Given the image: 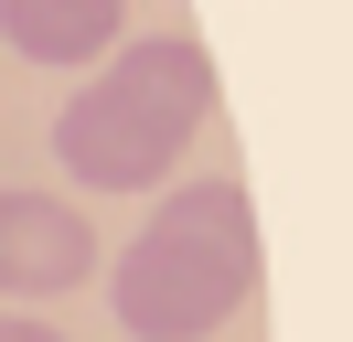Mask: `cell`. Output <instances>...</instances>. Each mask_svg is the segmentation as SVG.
I'll list each match as a JSON object with an SVG mask.
<instances>
[{
    "label": "cell",
    "instance_id": "6",
    "mask_svg": "<svg viewBox=\"0 0 353 342\" xmlns=\"http://www.w3.org/2000/svg\"><path fill=\"white\" fill-rule=\"evenodd\" d=\"M0 332H11V310H0Z\"/></svg>",
    "mask_w": 353,
    "mask_h": 342
},
{
    "label": "cell",
    "instance_id": "3",
    "mask_svg": "<svg viewBox=\"0 0 353 342\" xmlns=\"http://www.w3.org/2000/svg\"><path fill=\"white\" fill-rule=\"evenodd\" d=\"M75 278H97V235L75 203H54V192H0V289L11 299H65Z\"/></svg>",
    "mask_w": 353,
    "mask_h": 342
},
{
    "label": "cell",
    "instance_id": "1",
    "mask_svg": "<svg viewBox=\"0 0 353 342\" xmlns=\"http://www.w3.org/2000/svg\"><path fill=\"white\" fill-rule=\"evenodd\" d=\"M108 299H118L129 342L225 332V310L257 299V203H246V182H172L150 203V225L118 246Z\"/></svg>",
    "mask_w": 353,
    "mask_h": 342
},
{
    "label": "cell",
    "instance_id": "4",
    "mask_svg": "<svg viewBox=\"0 0 353 342\" xmlns=\"http://www.w3.org/2000/svg\"><path fill=\"white\" fill-rule=\"evenodd\" d=\"M129 0H0V43L32 64H108Z\"/></svg>",
    "mask_w": 353,
    "mask_h": 342
},
{
    "label": "cell",
    "instance_id": "2",
    "mask_svg": "<svg viewBox=\"0 0 353 342\" xmlns=\"http://www.w3.org/2000/svg\"><path fill=\"white\" fill-rule=\"evenodd\" d=\"M203 107H214V64L193 32H139L54 107V161L86 192H139L193 150Z\"/></svg>",
    "mask_w": 353,
    "mask_h": 342
},
{
    "label": "cell",
    "instance_id": "5",
    "mask_svg": "<svg viewBox=\"0 0 353 342\" xmlns=\"http://www.w3.org/2000/svg\"><path fill=\"white\" fill-rule=\"evenodd\" d=\"M0 342H65V332H54V321H11Z\"/></svg>",
    "mask_w": 353,
    "mask_h": 342
}]
</instances>
